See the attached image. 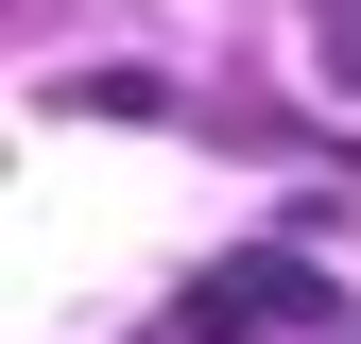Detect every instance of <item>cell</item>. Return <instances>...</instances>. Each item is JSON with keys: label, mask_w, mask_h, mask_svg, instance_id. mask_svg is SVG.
<instances>
[{"label": "cell", "mask_w": 361, "mask_h": 344, "mask_svg": "<svg viewBox=\"0 0 361 344\" xmlns=\"http://www.w3.org/2000/svg\"><path fill=\"white\" fill-rule=\"evenodd\" d=\"M224 327H344V293L310 258H224V276H190V344H224Z\"/></svg>", "instance_id": "obj_1"}]
</instances>
